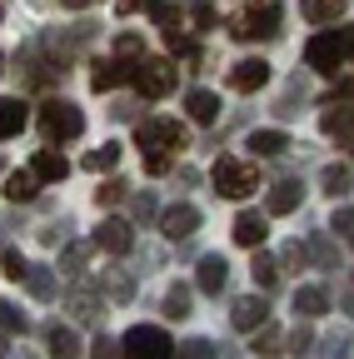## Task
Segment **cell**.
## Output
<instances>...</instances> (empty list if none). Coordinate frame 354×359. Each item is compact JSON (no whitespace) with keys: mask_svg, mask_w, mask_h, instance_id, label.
Listing matches in <instances>:
<instances>
[{"mask_svg":"<svg viewBox=\"0 0 354 359\" xmlns=\"http://www.w3.org/2000/svg\"><path fill=\"white\" fill-rule=\"evenodd\" d=\"M354 55V25H334V30H320L315 40L304 45V65L320 70V75H334L344 60Z\"/></svg>","mask_w":354,"mask_h":359,"instance_id":"6da1fadb","label":"cell"},{"mask_svg":"<svg viewBox=\"0 0 354 359\" xmlns=\"http://www.w3.org/2000/svg\"><path fill=\"white\" fill-rule=\"evenodd\" d=\"M254 185H259V165L254 160H235V155L215 160V195L245 200V195H254Z\"/></svg>","mask_w":354,"mask_h":359,"instance_id":"7a4b0ae2","label":"cell"},{"mask_svg":"<svg viewBox=\"0 0 354 359\" xmlns=\"http://www.w3.org/2000/svg\"><path fill=\"white\" fill-rule=\"evenodd\" d=\"M35 125H40V135H46L50 145H65V140H75V135L85 130V115L70 100H46L40 115H35Z\"/></svg>","mask_w":354,"mask_h":359,"instance_id":"3957f363","label":"cell"},{"mask_svg":"<svg viewBox=\"0 0 354 359\" xmlns=\"http://www.w3.org/2000/svg\"><path fill=\"white\" fill-rule=\"evenodd\" d=\"M280 20H285V11L275 6V0H254V6L230 25V35L235 40H275L280 35Z\"/></svg>","mask_w":354,"mask_h":359,"instance_id":"277c9868","label":"cell"},{"mask_svg":"<svg viewBox=\"0 0 354 359\" xmlns=\"http://www.w3.org/2000/svg\"><path fill=\"white\" fill-rule=\"evenodd\" d=\"M135 145L145 155H175V150H185V125L180 120H145L135 130Z\"/></svg>","mask_w":354,"mask_h":359,"instance_id":"5b68a950","label":"cell"},{"mask_svg":"<svg viewBox=\"0 0 354 359\" xmlns=\"http://www.w3.org/2000/svg\"><path fill=\"white\" fill-rule=\"evenodd\" d=\"M120 344H125V359H175V344L160 325H135Z\"/></svg>","mask_w":354,"mask_h":359,"instance_id":"8992f818","label":"cell"},{"mask_svg":"<svg viewBox=\"0 0 354 359\" xmlns=\"http://www.w3.org/2000/svg\"><path fill=\"white\" fill-rule=\"evenodd\" d=\"M135 90L145 100H165L175 90V60H140L135 65Z\"/></svg>","mask_w":354,"mask_h":359,"instance_id":"52a82bcc","label":"cell"},{"mask_svg":"<svg viewBox=\"0 0 354 359\" xmlns=\"http://www.w3.org/2000/svg\"><path fill=\"white\" fill-rule=\"evenodd\" d=\"M320 130L329 135L334 145H344L349 155H354V110L349 105H339V100H329V110H325V120H320Z\"/></svg>","mask_w":354,"mask_h":359,"instance_id":"ba28073f","label":"cell"},{"mask_svg":"<svg viewBox=\"0 0 354 359\" xmlns=\"http://www.w3.org/2000/svg\"><path fill=\"white\" fill-rule=\"evenodd\" d=\"M230 85L240 90V95H254V90H264V85H270V60H235L230 65Z\"/></svg>","mask_w":354,"mask_h":359,"instance_id":"9c48e42d","label":"cell"},{"mask_svg":"<svg viewBox=\"0 0 354 359\" xmlns=\"http://www.w3.org/2000/svg\"><path fill=\"white\" fill-rule=\"evenodd\" d=\"M160 230H165V240H190L200 230V210L195 205H170L160 215Z\"/></svg>","mask_w":354,"mask_h":359,"instance_id":"30bf717a","label":"cell"},{"mask_svg":"<svg viewBox=\"0 0 354 359\" xmlns=\"http://www.w3.org/2000/svg\"><path fill=\"white\" fill-rule=\"evenodd\" d=\"M95 245H100L105 255H130V245H135V230H130L125 219H105V224H95Z\"/></svg>","mask_w":354,"mask_h":359,"instance_id":"8fae6325","label":"cell"},{"mask_svg":"<svg viewBox=\"0 0 354 359\" xmlns=\"http://www.w3.org/2000/svg\"><path fill=\"white\" fill-rule=\"evenodd\" d=\"M230 320H235V330H245V334H254L264 320H270V304H264L259 294H245V299H235V309H230Z\"/></svg>","mask_w":354,"mask_h":359,"instance_id":"7c38bea8","label":"cell"},{"mask_svg":"<svg viewBox=\"0 0 354 359\" xmlns=\"http://www.w3.org/2000/svg\"><path fill=\"white\" fill-rule=\"evenodd\" d=\"M125 80H135V65H130L125 55L95 60V70H90V85H95V90H115V85H125Z\"/></svg>","mask_w":354,"mask_h":359,"instance_id":"4fadbf2b","label":"cell"},{"mask_svg":"<svg viewBox=\"0 0 354 359\" xmlns=\"http://www.w3.org/2000/svg\"><path fill=\"white\" fill-rule=\"evenodd\" d=\"M299 205H304V185H299V180H280V185L270 190V200H264L270 215H294Z\"/></svg>","mask_w":354,"mask_h":359,"instance_id":"5bb4252c","label":"cell"},{"mask_svg":"<svg viewBox=\"0 0 354 359\" xmlns=\"http://www.w3.org/2000/svg\"><path fill=\"white\" fill-rule=\"evenodd\" d=\"M264 235H270L264 215H254V210L235 215V245H245V250H259V245H264Z\"/></svg>","mask_w":354,"mask_h":359,"instance_id":"9a60e30c","label":"cell"},{"mask_svg":"<svg viewBox=\"0 0 354 359\" xmlns=\"http://www.w3.org/2000/svg\"><path fill=\"white\" fill-rule=\"evenodd\" d=\"M46 349H50V359H80L85 349H80V334L70 330V325H50L46 330Z\"/></svg>","mask_w":354,"mask_h":359,"instance_id":"2e32d148","label":"cell"},{"mask_svg":"<svg viewBox=\"0 0 354 359\" xmlns=\"http://www.w3.org/2000/svg\"><path fill=\"white\" fill-rule=\"evenodd\" d=\"M30 170H35L40 185H55V180H65V175H70V160H65L60 150H40V155L30 160Z\"/></svg>","mask_w":354,"mask_h":359,"instance_id":"e0dca14e","label":"cell"},{"mask_svg":"<svg viewBox=\"0 0 354 359\" xmlns=\"http://www.w3.org/2000/svg\"><path fill=\"white\" fill-rule=\"evenodd\" d=\"M185 115L195 125H215L219 120V100L210 95V90H190V95H185Z\"/></svg>","mask_w":354,"mask_h":359,"instance_id":"ac0fdd59","label":"cell"},{"mask_svg":"<svg viewBox=\"0 0 354 359\" xmlns=\"http://www.w3.org/2000/svg\"><path fill=\"white\" fill-rule=\"evenodd\" d=\"M225 280H230V264L219 259V255H205V259H200V290H205V294H219V290H225Z\"/></svg>","mask_w":354,"mask_h":359,"instance_id":"d6986e66","label":"cell"},{"mask_svg":"<svg viewBox=\"0 0 354 359\" xmlns=\"http://www.w3.org/2000/svg\"><path fill=\"white\" fill-rule=\"evenodd\" d=\"M100 309H105V304H100V290H85V285H80V290L70 294V314H75V320H85V325H95Z\"/></svg>","mask_w":354,"mask_h":359,"instance_id":"ffe728a7","label":"cell"},{"mask_svg":"<svg viewBox=\"0 0 354 359\" xmlns=\"http://www.w3.org/2000/svg\"><path fill=\"white\" fill-rule=\"evenodd\" d=\"M25 120H30V110H25L20 100H6V95H0V140L20 135V130H25Z\"/></svg>","mask_w":354,"mask_h":359,"instance_id":"44dd1931","label":"cell"},{"mask_svg":"<svg viewBox=\"0 0 354 359\" xmlns=\"http://www.w3.org/2000/svg\"><path fill=\"white\" fill-rule=\"evenodd\" d=\"M344 6H349V0H299L304 20H315V25H329V20H339V15H344Z\"/></svg>","mask_w":354,"mask_h":359,"instance_id":"7402d4cb","label":"cell"},{"mask_svg":"<svg viewBox=\"0 0 354 359\" xmlns=\"http://www.w3.org/2000/svg\"><path fill=\"white\" fill-rule=\"evenodd\" d=\"M294 309L304 314V320H315V314L329 309V294H325L320 285H304V290H294Z\"/></svg>","mask_w":354,"mask_h":359,"instance_id":"603a6c76","label":"cell"},{"mask_svg":"<svg viewBox=\"0 0 354 359\" xmlns=\"http://www.w3.org/2000/svg\"><path fill=\"white\" fill-rule=\"evenodd\" d=\"M35 185H40V180H35V170H15V175H6V185H0V190H6V200H35Z\"/></svg>","mask_w":354,"mask_h":359,"instance_id":"cb8c5ba5","label":"cell"},{"mask_svg":"<svg viewBox=\"0 0 354 359\" xmlns=\"http://www.w3.org/2000/svg\"><path fill=\"white\" fill-rule=\"evenodd\" d=\"M160 309H165V320H190V309H195L190 304V285H170Z\"/></svg>","mask_w":354,"mask_h":359,"instance_id":"d4e9b609","label":"cell"},{"mask_svg":"<svg viewBox=\"0 0 354 359\" xmlns=\"http://www.w3.org/2000/svg\"><path fill=\"white\" fill-rule=\"evenodd\" d=\"M285 130H254L250 135V155H285Z\"/></svg>","mask_w":354,"mask_h":359,"instance_id":"484cf974","label":"cell"},{"mask_svg":"<svg viewBox=\"0 0 354 359\" xmlns=\"http://www.w3.org/2000/svg\"><path fill=\"white\" fill-rule=\"evenodd\" d=\"M100 285H105V294H110L115 304H130V299H135V280H130L125 269H110V275H105Z\"/></svg>","mask_w":354,"mask_h":359,"instance_id":"4316f807","label":"cell"},{"mask_svg":"<svg viewBox=\"0 0 354 359\" xmlns=\"http://www.w3.org/2000/svg\"><path fill=\"white\" fill-rule=\"evenodd\" d=\"M250 269H254V285H259V290H275V285H280V259H275V255H259V250H254V264H250Z\"/></svg>","mask_w":354,"mask_h":359,"instance_id":"83f0119b","label":"cell"},{"mask_svg":"<svg viewBox=\"0 0 354 359\" xmlns=\"http://www.w3.org/2000/svg\"><path fill=\"white\" fill-rule=\"evenodd\" d=\"M280 349H285V334H280V330H275L270 320H264V325L254 330V354H264V359H275Z\"/></svg>","mask_w":354,"mask_h":359,"instance_id":"f1b7e54d","label":"cell"},{"mask_svg":"<svg viewBox=\"0 0 354 359\" xmlns=\"http://www.w3.org/2000/svg\"><path fill=\"white\" fill-rule=\"evenodd\" d=\"M285 349H290L294 359H309V354H315V330H309V325H294V330L285 334Z\"/></svg>","mask_w":354,"mask_h":359,"instance_id":"f546056e","label":"cell"},{"mask_svg":"<svg viewBox=\"0 0 354 359\" xmlns=\"http://www.w3.org/2000/svg\"><path fill=\"white\" fill-rule=\"evenodd\" d=\"M349 190H354V175H349L344 165H329V170H325V195L339 200V195H349Z\"/></svg>","mask_w":354,"mask_h":359,"instance_id":"4dcf8cb0","label":"cell"},{"mask_svg":"<svg viewBox=\"0 0 354 359\" xmlns=\"http://www.w3.org/2000/svg\"><path fill=\"white\" fill-rule=\"evenodd\" d=\"M309 259H315L320 269H334V264H339V250H334V240H329V235H315V240H309Z\"/></svg>","mask_w":354,"mask_h":359,"instance_id":"1f68e13d","label":"cell"},{"mask_svg":"<svg viewBox=\"0 0 354 359\" xmlns=\"http://www.w3.org/2000/svg\"><path fill=\"white\" fill-rule=\"evenodd\" d=\"M325 359H349L354 354V334L349 330H334V334H325V349H320Z\"/></svg>","mask_w":354,"mask_h":359,"instance_id":"d6a6232c","label":"cell"},{"mask_svg":"<svg viewBox=\"0 0 354 359\" xmlns=\"http://www.w3.org/2000/svg\"><path fill=\"white\" fill-rule=\"evenodd\" d=\"M120 165V145H100V150H90V155H85V170H115Z\"/></svg>","mask_w":354,"mask_h":359,"instance_id":"836d02e7","label":"cell"},{"mask_svg":"<svg viewBox=\"0 0 354 359\" xmlns=\"http://www.w3.org/2000/svg\"><path fill=\"white\" fill-rule=\"evenodd\" d=\"M0 330H6V334H25V330H30L25 309H15V304H0Z\"/></svg>","mask_w":354,"mask_h":359,"instance_id":"e575fe53","label":"cell"},{"mask_svg":"<svg viewBox=\"0 0 354 359\" xmlns=\"http://www.w3.org/2000/svg\"><path fill=\"white\" fill-rule=\"evenodd\" d=\"M25 285H30V294H40V299H50V294H55V275H50V269H30Z\"/></svg>","mask_w":354,"mask_h":359,"instance_id":"d590c367","label":"cell"},{"mask_svg":"<svg viewBox=\"0 0 354 359\" xmlns=\"http://www.w3.org/2000/svg\"><path fill=\"white\" fill-rule=\"evenodd\" d=\"M280 264H290V269H304V264H309V245H304V240H290V245L280 250Z\"/></svg>","mask_w":354,"mask_h":359,"instance_id":"8d00e7d4","label":"cell"},{"mask_svg":"<svg viewBox=\"0 0 354 359\" xmlns=\"http://www.w3.org/2000/svg\"><path fill=\"white\" fill-rule=\"evenodd\" d=\"M0 269H6V280H25V275H30L25 255H15V250H6V255H0Z\"/></svg>","mask_w":354,"mask_h":359,"instance_id":"74e56055","label":"cell"},{"mask_svg":"<svg viewBox=\"0 0 354 359\" xmlns=\"http://www.w3.org/2000/svg\"><path fill=\"white\" fill-rule=\"evenodd\" d=\"M145 11H150V15H155L165 30H170V25H180V11H175L170 0H145Z\"/></svg>","mask_w":354,"mask_h":359,"instance_id":"f35d334b","label":"cell"},{"mask_svg":"<svg viewBox=\"0 0 354 359\" xmlns=\"http://www.w3.org/2000/svg\"><path fill=\"white\" fill-rule=\"evenodd\" d=\"M85 255H90L85 245H70V250L60 255V269H65V275H85Z\"/></svg>","mask_w":354,"mask_h":359,"instance_id":"ab89813d","label":"cell"},{"mask_svg":"<svg viewBox=\"0 0 354 359\" xmlns=\"http://www.w3.org/2000/svg\"><path fill=\"white\" fill-rule=\"evenodd\" d=\"M115 55H125V60H130V55H135V60H140V55H145V40H140V35H130V30H125V35L115 40Z\"/></svg>","mask_w":354,"mask_h":359,"instance_id":"60d3db41","label":"cell"},{"mask_svg":"<svg viewBox=\"0 0 354 359\" xmlns=\"http://www.w3.org/2000/svg\"><path fill=\"white\" fill-rule=\"evenodd\" d=\"M210 354H215V344H210V339H185L175 359H210Z\"/></svg>","mask_w":354,"mask_h":359,"instance_id":"b9f144b4","label":"cell"},{"mask_svg":"<svg viewBox=\"0 0 354 359\" xmlns=\"http://www.w3.org/2000/svg\"><path fill=\"white\" fill-rule=\"evenodd\" d=\"M95 200H100V205H120V200H125V180H105V185L95 190Z\"/></svg>","mask_w":354,"mask_h":359,"instance_id":"7bdbcfd3","label":"cell"},{"mask_svg":"<svg viewBox=\"0 0 354 359\" xmlns=\"http://www.w3.org/2000/svg\"><path fill=\"white\" fill-rule=\"evenodd\" d=\"M195 25H200V30H215V25H219V11L210 6V0H195Z\"/></svg>","mask_w":354,"mask_h":359,"instance_id":"ee69618b","label":"cell"},{"mask_svg":"<svg viewBox=\"0 0 354 359\" xmlns=\"http://www.w3.org/2000/svg\"><path fill=\"white\" fill-rule=\"evenodd\" d=\"M329 224H334V230H339V235H354V210H349V205H339Z\"/></svg>","mask_w":354,"mask_h":359,"instance_id":"f6af8a7d","label":"cell"},{"mask_svg":"<svg viewBox=\"0 0 354 359\" xmlns=\"http://www.w3.org/2000/svg\"><path fill=\"white\" fill-rule=\"evenodd\" d=\"M155 215H160L155 195H135V219H155Z\"/></svg>","mask_w":354,"mask_h":359,"instance_id":"bcb514c9","label":"cell"},{"mask_svg":"<svg viewBox=\"0 0 354 359\" xmlns=\"http://www.w3.org/2000/svg\"><path fill=\"white\" fill-rule=\"evenodd\" d=\"M95 359H120V349H115V339H110V334H100V339H95Z\"/></svg>","mask_w":354,"mask_h":359,"instance_id":"7dc6e473","label":"cell"},{"mask_svg":"<svg viewBox=\"0 0 354 359\" xmlns=\"http://www.w3.org/2000/svg\"><path fill=\"white\" fill-rule=\"evenodd\" d=\"M339 100H354V80H339Z\"/></svg>","mask_w":354,"mask_h":359,"instance_id":"c3c4849f","label":"cell"},{"mask_svg":"<svg viewBox=\"0 0 354 359\" xmlns=\"http://www.w3.org/2000/svg\"><path fill=\"white\" fill-rule=\"evenodd\" d=\"M65 6H70V11H85V6H95V0H65Z\"/></svg>","mask_w":354,"mask_h":359,"instance_id":"681fc988","label":"cell"},{"mask_svg":"<svg viewBox=\"0 0 354 359\" xmlns=\"http://www.w3.org/2000/svg\"><path fill=\"white\" fill-rule=\"evenodd\" d=\"M11 354V339H6V330H0V359H6Z\"/></svg>","mask_w":354,"mask_h":359,"instance_id":"f907efd6","label":"cell"},{"mask_svg":"<svg viewBox=\"0 0 354 359\" xmlns=\"http://www.w3.org/2000/svg\"><path fill=\"white\" fill-rule=\"evenodd\" d=\"M210 359H235V349H219V354H210Z\"/></svg>","mask_w":354,"mask_h":359,"instance_id":"816d5d0a","label":"cell"},{"mask_svg":"<svg viewBox=\"0 0 354 359\" xmlns=\"http://www.w3.org/2000/svg\"><path fill=\"white\" fill-rule=\"evenodd\" d=\"M115 6H120V11H130V6H135V0H115Z\"/></svg>","mask_w":354,"mask_h":359,"instance_id":"f5cc1de1","label":"cell"},{"mask_svg":"<svg viewBox=\"0 0 354 359\" xmlns=\"http://www.w3.org/2000/svg\"><path fill=\"white\" fill-rule=\"evenodd\" d=\"M0 70H6V55H0Z\"/></svg>","mask_w":354,"mask_h":359,"instance_id":"db71d44e","label":"cell"},{"mask_svg":"<svg viewBox=\"0 0 354 359\" xmlns=\"http://www.w3.org/2000/svg\"><path fill=\"white\" fill-rule=\"evenodd\" d=\"M349 245H354V235H349Z\"/></svg>","mask_w":354,"mask_h":359,"instance_id":"11a10c76","label":"cell"}]
</instances>
